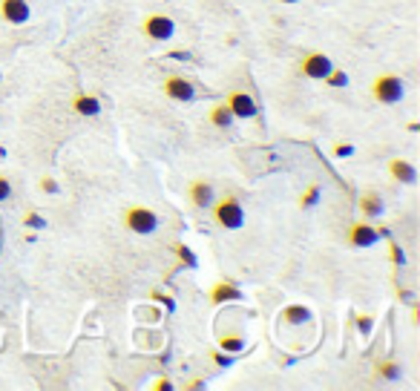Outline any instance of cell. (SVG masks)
Returning <instances> with one entry per match:
<instances>
[{
	"label": "cell",
	"instance_id": "9",
	"mask_svg": "<svg viewBox=\"0 0 420 391\" xmlns=\"http://www.w3.org/2000/svg\"><path fill=\"white\" fill-rule=\"evenodd\" d=\"M346 236H348V245L351 248H372L377 239H380V233L372 225H366V222H354Z\"/></svg>",
	"mask_w": 420,
	"mask_h": 391
},
{
	"label": "cell",
	"instance_id": "27",
	"mask_svg": "<svg viewBox=\"0 0 420 391\" xmlns=\"http://www.w3.org/2000/svg\"><path fill=\"white\" fill-rule=\"evenodd\" d=\"M164 388L170 391V388H173V383H170V380H159V383L153 385V391H164Z\"/></svg>",
	"mask_w": 420,
	"mask_h": 391
},
{
	"label": "cell",
	"instance_id": "28",
	"mask_svg": "<svg viewBox=\"0 0 420 391\" xmlns=\"http://www.w3.org/2000/svg\"><path fill=\"white\" fill-rule=\"evenodd\" d=\"M280 4H285V6H291V4H299V0H280Z\"/></svg>",
	"mask_w": 420,
	"mask_h": 391
},
{
	"label": "cell",
	"instance_id": "11",
	"mask_svg": "<svg viewBox=\"0 0 420 391\" xmlns=\"http://www.w3.org/2000/svg\"><path fill=\"white\" fill-rule=\"evenodd\" d=\"M239 296H242V293H239V288H236L233 282H228V279L216 282L214 288L207 291V299H210V305H225V303H236Z\"/></svg>",
	"mask_w": 420,
	"mask_h": 391
},
{
	"label": "cell",
	"instance_id": "20",
	"mask_svg": "<svg viewBox=\"0 0 420 391\" xmlns=\"http://www.w3.org/2000/svg\"><path fill=\"white\" fill-rule=\"evenodd\" d=\"M332 153H334L337 159H348V156H354V144H348V141H337V144L332 147Z\"/></svg>",
	"mask_w": 420,
	"mask_h": 391
},
{
	"label": "cell",
	"instance_id": "15",
	"mask_svg": "<svg viewBox=\"0 0 420 391\" xmlns=\"http://www.w3.org/2000/svg\"><path fill=\"white\" fill-rule=\"evenodd\" d=\"M207 118H210V124H214V127H219V130H230V127H233V121H236V118L230 115V110H228L225 104L210 107Z\"/></svg>",
	"mask_w": 420,
	"mask_h": 391
},
{
	"label": "cell",
	"instance_id": "24",
	"mask_svg": "<svg viewBox=\"0 0 420 391\" xmlns=\"http://www.w3.org/2000/svg\"><path fill=\"white\" fill-rule=\"evenodd\" d=\"M41 190L52 196V193H58V182H55V178H49V175H44L41 178Z\"/></svg>",
	"mask_w": 420,
	"mask_h": 391
},
{
	"label": "cell",
	"instance_id": "29",
	"mask_svg": "<svg viewBox=\"0 0 420 391\" xmlns=\"http://www.w3.org/2000/svg\"><path fill=\"white\" fill-rule=\"evenodd\" d=\"M0 81H4V69H0Z\"/></svg>",
	"mask_w": 420,
	"mask_h": 391
},
{
	"label": "cell",
	"instance_id": "4",
	"mask_svg": "<svg viewBox=\"0 0 420 391\" xmlns=\"http://www.w3.org/2000/svg\"><path fill=\"white\" fill-rule=\"evenodd\" d=\"M141 32L150 38V41H170L176 35V23L173 18L162 15V12H153L141 20Z\"/></svg>",
	"mask_w": 420,
	"mask_h": 391
},
{
	"label": "cell",
	"instance_id": "2",
	"mask_svg": "<svg viewBox=\"0 0 420 391\" xmlns=\"http://www.w3.org/2000/svg\"><path fill=\"white\" fill-rule=\"evenodd\" d=\"M124 227L130 233H138V236H150L156 233L159 227V213L153 207H144V204H133L124 210Z\"/></svg>",
	"mask_w": 420,
	"mask_h": 391
},
{
	"label": "cell",
	"instance_id": "17",
	"mask_svg": "<svg viewBox=\"0 0 420 391\" xmlns=\"http://www.w3.org/2000/svg\"><path fill=\"white\" fill-rule=\"evenodd\" d=\"M374 374L380 377V380H400V374H403V369L395 363V359H377L374 363Z\"/></svg>",
	"mask_w": 420,
	"mask_h": 391
},
{
	"label": "cell",
	"instance_id": "7",
	"mask_svg": "<svg viewBox=\"0 0 420 391\" xmlns=\"http://www.w3.org/2000/svg\"><path fill=\"white\" fill-rule=\"evenodd\" d=\"M225 107L230 110L233 118H256V112H259L254 95H251V93H242V89H233V93L225 98Z\"/></svg>",
	"mask_w": 420,
	"mask_h": 391
},
{
	"label": "cell",
	"instance_id": "22",
	"mask_svg": "<svg viewBox=\"0 0 420 391\" xmlns=\"http://www.w3.org/2000/svg\"><path fill=\"white\" fill-rule=\"evenodd\" d=\"M372 325H374V317H372V314H360V317H357V328H360V334H369Z\"/></svg>",
	"mask_w": 420,
	"mask_h": 391
},
{
	"label": "cell",
	"instance_id": "25",
	"mask_svg": "<svg viewBox=\"0 0 420 391\" xmlns=\"http://www.w3.org/2000/svg\"><path fill=\"white\" fill-rule=\"evenodd\" d=\"M9 196H12V185L6 182V178H4V175H0V201H6Z\"/></svg>",
	"mask_w": 420,
	"mask_h": 391
},
{
	"label": "cell",
	"instance_id": "26",
	"mask_svg": "<svg viewBox=\"0 0 420 391\" xmlns=\"http://www.w3.org/2000/svg\"><path fill=\"white\" fill-rule=\"evenodd\" d=\"M392 259H395V265H406V253L392 242Z\"/></svg>",
	"mask_w": 420,
	"mask_h": 391
},
{
	"label": "cell",
	"instance_id": "6",
	"mask_svg": "<svg viewBox=\"0 0 420 391\" xmlns=\"http://www.w3.org/2000/svg\"><path fill=\"white\" fill-rule=\"evenodd\" d=\"M332 69H334L332 58H328L325 52H308L303 58V64H299V72H303L306 78H311V81H322Z\"/></svg>",
	"mask_w": 420,
	"mask_h": 391
},
{
	"label": "cell",
	"instance_id": "8",
	"mask_svg": "<svg viewBox=\"0 0 420 391\" xmlns=\"http://www.w3.org/2000/svg\"><path fill=\"white\" fill-rule=\"evenodd\" d=\"M0 18L12 26H23L32 18V9H29L26 0H0Z\"/></svg>",
	"mask_w": 420,
	"mask_h": 391
},
{
	"label": "cell",
	"instance_id": "16",
	"mask_svg": "<svg viewBox=\"0 0 420 391\" xmlns=\"http://www.w3.org/2000/svg\"><path fill=\"white\" fill-rule=\"evenodd\" d=\"M311 319V311L306 305H288L282 308V322L285 325H306Z\"/></svg>",
	"mask_w": 420,
	"mask_h": 391
},
{
	"label": "cell",
	"instance_id": "12",
	"mask_svg": "<svg viewBox=\"0 0 420 391\" xmlns=\"http://www.w3.org/2000/svg\"><path fill=\"white\" fill-rule=\"evenodd\" d=\"M70 110H72V112H78V115H84V118H93V115H98V112H101V101H98V95L75 93V95L70 98Z\"/></svg>",
	"mask_w": 420,
	"mask_h": 391
},
{
	"label": "cell",
	"instance_id": "5",
	"mask_svg": "<svg viewBox=\"0 0 420 391\" xmlns=\"http://www.w3.org/2000/svg\"><path fill=\"white\" fill-rule=\"evenodd\" d=\"M162 89H164V95H167L170 101H178V104L196 101V86H193L190 78H185V75H167L164 84H162Z\"/></svg>",
	"mask_w": 420,
	"mask_h": 391
},
{
	"label": "cell",
	"instance_id": "18",
	"mask_svg": "<svg viewBox=\"0 0 420 391\" xmlns=\"http://www.w3.org/2000/svg\"><path fill=\"white\" fill-rule=\"evenodd\" d=\"M219 348H222L225 354H233V357H236L239 351L245 348V340H242V337H233V334H225V337L219 340Z\"/></svg>",
	"mask_w": 420,
	"mask_h": 391
},
{
	"label": "cell",
	"instance_id": "19",
	"mask_svg": "<svg viewBox=\"0 0 420 391\" xmlns=\"http://www.w3.org/2000/svg\"><path fill=\"white\" fill-rule=\"evenodd\" d=\"M322 81H325L328 86H346V84H348V75H346L343 69H332Z\"/></svg>",
	"mask_w": 420,
	"mask_h": 391
},
{
	"label": "cell",
	"instance_id": "14",
	"mask_svg": "<svg viewBox=\"0 0 420 391\" xmlns=\"http://www.w3.org/2000/svg\"><path fill=\"white\" fill-rule=\"evenodd\" d=\"M383 210H386V201L377 193H363V199H360V216L377 219V216H383Z\"/></svg>",
	"mask_w": 420,
	"mask_h": 391
},
{
	"label": "cell",
	"instance_id": "23",
	"mask_svg": "<svg viewBox=\"0 0 420 391\" xmlns=\"http://www.w3.org/2000/svg\"><path fill=\"white\" fill-rule=\"evenodd\" d=\"M173 251H176V256H178V259H182V262H188V265H193V262H196V256H193V251H188L185 245H176Z\"/></svg>",
	"mask_w": 420,
	"mask_h": 391
},
{
	"label": "cell",
	"instance_id": "3",
	"mask_svg": "<svg viewBox=\"0 0 420 391\" xmlns=\"http://www.w3.org/2000/svg\"><path fill=\"white\" fill-rule=\"evenodd\" d=\"M372 95H374V101H380L386 107L388 104H398L403 98V81L398 75H392V72H383L372 84Z\"/></svg>",
	"mask_w": 420,
	"mask_h": 391
},
{
	"label": "cell",
	"instance_id": "21",
	"mask_svg": "<svg viewBox=\"0 0 420 391\" xmlns=\"http://www.w3.org/2000/svg\"><path fill=\"white\" fill-rule=\"evenodd\" d=\"M317 199H320V185H311V187L306 190V196L299 199V204H303V207H311V204H317Z\"/></svg>",
	"mask_w": 420,
	"mask_h": 391
},
{
	"label": "cell",
	"instance_id": "13",
	"mask_svg": "<svg viewBox=\"0 0 420 391\" xmlns=\"http://www.w3.org/2000/svg\"><path fill=\"white\" fill-rule=\"evenodd\" d=\"M388 175H392L395 182H400V185H414L417 182V170L406 159H392V161H388Z\"/></svg>",
	"mask_w": 420,
	"mask_h": 391
},
{
	"label": "cell",
	"instance_id": "1",
	"mask_svg": "<svg viewBox=\"0 0 420 391\" xmlns=\"http://www.w3.org/2000/svg\"><path fill=\"white\" fill-rule=\"evenodd\" d=\"M210 207H214V219H216L219 227L239 230L245 225V210H242V204L236 201V196H222L219 201H214Z\"/></svg>",
	"mask_w": 420,
	"mask_h": 391
},
{
	"label": "cell",
	"instance_id": "10",
	"mask_svg": "<svg viewBox=\"0 0 420 391\" xmlns=\"http://www.w3.org/2000/svg\"><path fill=\"white\" fill-rule=\"evenodd\" d=\"M188 196H190V204L199 207V210H207L210 204H214V199H216L214 187H210L204 178H193V182L188 185Z\"/></svg>",
	"mask_w": 420,
	"mask_h": 391
}]
</instances>
